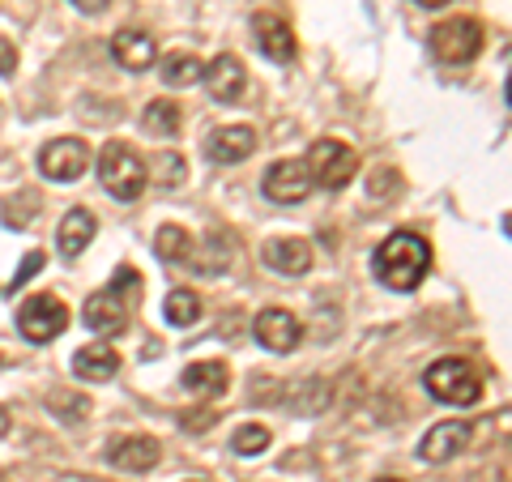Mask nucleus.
Segmentation results:
<instances>
[{
    "mask_svg": "<svg viewBox=\"0 0 512 482\" xmlns=\"http://www.w3.org/2000/svg\"><path fill=\"white\" fill-rule=\"evenodd\" d=\"M427 269H431V248H427V239H419L414 231H393L372 252V273L389 291H402V295L419 291Z\"/></svg>",
    "mask_w": 512,
    "mask_h": 482,
    "instance_id": "nucleus-1",
    "label": "nucleus"
},
{
    "mask_svg": "<svg viewBox=\"0 0 512 482\" xmlns=\"http://www.w3.org/2000/svg\"><path fill=\"white\" fill-rule=\"evenodd\" d=\"M146 180H150V171L137 158V150L124 146V141H107L103 154H99V184L111 192V197L137 201L141 192H146Z\"/></svg>",
    "mask_w": 512,
    "mask_h": 482,
    "instance_id": "nucleus-2",
    "label": "nucleus"
},
{
    "mask_svg": "<svg viewBox=\"0 0 512 482\" xmlns=\"http://www.w3.org/2000/svg\"><path fill=\"white\" fill-rule=\"evenodd\" d=\"M423 384L444 406H474V401L483 397V376H478L466 359H436L427 367Z\"/></svg>",
    "mask_w": 512,
    "mask_h": 482,
    "instance_id": "nucleus-3",
    "label": "nucleus"
},
{
    "mask_svg": "<svg viewBox=\"0 0 512 482\" xmlns=\"http://www.w3.org/2000/svg\"><path fill=\"white\" fill-rule=\"evenodd\" d=\"M303 163H308V171H312V184L329 188V192L346 188V184L359 175V158H355V150L342 146V141H333V137H320L316 146L308 150V158H303Z\"/></svg>",
    "mask_w": 512,
    "mask_h": 482,
    "instance_id": "nucleus-4",
    "label": "nucleus"
},
{
    "mask_svg": "<svg viewBox=\"0 0 512 482\" xmlns=\"http://www.w3.org/2000/svg\"><path fill=\"white\" fill-rule=\"evenodd\" d=\"M431 52L440 64H470L483 52V26L474 18H448L431 30Z\"/></svg>",
    "mask_w": 512,
    "mask_h": 482,
    "instance_id": "nucleus-5",
    "label": "nucleus"
},
{
    "mask_svg": "<svg viewBox=\"0 0 512 482\" xmlns=\"http://www.w3.org/2000/svg\"><path fill=\"white\" fill-rule=\"evenodd\" d=\"M64 325H69V308H64L56 295H30L18 308V333L26 337V342H35V346L60 337Z\"/></svg>",
    "mask_w": 512,
    "mask_h": 482,
    "instance_id": "nucleus-6",
    "label": "nucleus"
},
{
    "mask_svg": "<svg viewBox=\"0 0 512 482\" xmlns=\"http://www.w3.org/2000/svg\"><path fill=\"white\" fill-rule=\"evenodd\" d=\"M39 171L52 184H73L90 171V146L82 137H56L39 150Z\"/></svg>",
    "mask_w": 512,
    "mask_h": 482,
    "instance_id": "nucleus-7",
    "label": "nucleus"
},
{
    "mask_svg": "<svg viewBox=\"0 0 512 482\" xmlns=\"http://www.w3.org/2000/svg\"><path fill=\"white\" fill-rule=\"evenodd\" d=\"M312 188L316 184H312V171H308L303 158H282V163H274L261 175V192L274 205H299Z\"/></svg>",
    "mask_w": 512,
    "mask_h": 482,
    "instance_id": "nucleus-8",
    "label": "nucleus"
},
{
    "mask_svg": "<svg viewBox=\"0 0 512 482\" xmlns=\"http://www.w3.org/2000/svg\"><path fill=\"white\" fill-rule=\"evenodd\" d=\"M252 333H256V342L265 350H274V355H291V350L303 342V325L286 308H265L252 320Z\"/></svg>",
    "mask_w": 512,
    "mask_h": 482,
    "instance_id": "nucleus-9",
    "label": "nucleus"
},
{
    "mask_svg": "<svg viewBox=\"0 0 512 482\" xmlns=\"http://www.w3.org/2000/svg\"><path fill=\"white\" fill-rule=\"evenodd\" d=\"M82 320H86V329L90 333H120L128 325V308H124V295H120V286H107V291H94L86 299V308H82Z\"/></svg>",
    "mask_w": 512,
    "mask_h": 482,
    "instance_id": "nucleus-10",
    "label": "nucleus"
},
{
    "mask_svg": "<svg viewBox=\"0 0 512 482\" xmlns=\"http://www.w3.org/2000/svg\"><path fill=\"white\" fill-rule=\"evenodd\" d=\"M111 56H116L120 69H128V73H146L158 60V43H154L150 30L128 26V30H116V35H111Z\"/></svg>",
    "mask_w": 512,
    "mask_h": 482,
    "instance_id": "nucleus-11",
    "label": "nucleus"
},
{
    "mask_svg": "<svg viewBox=\"0 0 512 482\" xmlns=\"http://www.w3.org/2000/svg\"><path fill=\"white\" fill-rule=\"evenodd\" d=\"M466 444H470V423L448 419V423H436L419 440V457L427 465H448L453 457H461V448H466Z\"/></svg>",
    "mask_w": 512,
    "mask_h": 482,
    "instance_id": "nucleus-12",
    "label": "nucleus"
},
{
    "mask_svg": "<svg viewBox=\"0 0 512 482\" xmlns=\"http://www.w3.org/2000/svg\"><path fill=\"white\" fill-rule=\"evenodd\" d=\"M265 265L282 273V278H303V273L312 269V244L308 239H299V235H278V239H269L265 244Z\"/></svg>",
    "mask_w": 512,
    "mask_h": 482,
    "instance_id": "nucleus-13",
    "label": "nucleus"
},
{
    "mask_svg": "<svg viewBox=\"0 0 512 482\" xmlns=\"http://www.w3.org/2000/svg\"><path fill=\"white\" fill-rule=\"evenodd\" d=\"M103 457H107V465H116V470L146 474L163 461V448H158V440H150V436H128V440H111Z\"/></svg>",
    "mask_w": 512,
    "mask_h": 482,
    "instance_id": "nucleus-14",
    "label": "nucleus"
},
{
    "mask_svg": "<svg viewBox=\"0 0 512 482\" xmlns=\"http://www.w3.org/2000/svg\"><path fill=\"white\" fill-rule=\"evenodd\" d=\"M201 82H205V90H210L214 103H235L248 86V69L239 64V56H218V60L205 64Z\"/></svg>",
    "mask_w": 512,
    "mask_h": 482,
    "instance_id": "nucleus-15",
    "label": "nucleus"
},
{
    "mask_svg": "<svg viewBox=\"0 0 512 482\" xmlns=\"http://www.w3.org/2000/svg\"><path fill=\"white\" fill-rule=\"evenodd\" d=\"M252 39L274 64L295 60V35H291V26H286L278 13H256L252 18Z\"/></svg>",
    "mask_w": 512,
    "mask_h": 482,
    "instance_id": "nucleus-16",
    "label": "nucleus"
},
{
    "mask_svg": "<svg viewBox=\"0 0 512 482\" xmlns=\"http://www.w3.org/2000/svg\"><path fill=\"white\" fill-rule=\"evenodd\" d=\"M256 150V133L244 124H231V128H218V133L205 137V154H210V163H244V158Z\"/></svg>",
    "mask_w": 512,
    "mask_h": 482,
    "instance_id": "nucleus-17",
    "label": "nucleus"
},
{
    "mask_svg": "<svg viewBox=\"0 0 512 482\" xmlns=\"http://www.w3.org/2000/svg\"><path fill=\"white\" fill-rule=\"evenodd\" d=\"M94 231H99V218H94L90 210H69L60 218V231H56V248H60V256H82L86 248H90V239H94Z\"/></svg>",
    "mask_w": 512,
    "mask_h": 482,
    "instance_id": "nucleus-18",
    "label": "nucleus"
},
{
    "mask_svg": "<svg viewBox=\"0 0 512 482\" xmlns=\"http://www.w3.org/2000/svg\"><path fill=\"white\" fill-rule=\"evenodd\" d=\"M116 367H120V355H116L111 342H90L73 355V372L82 380H90V384H107L111 376H116Z\"/></svg>",
    "mask_w": 512,
    "mask_h": 482,
    "instance_id": "nucleus-19",
    "label": "nucleus"
},
{
    "mask_svg": "<svg viewBox=\"0 0 512 482\" xmlns=\"http://www.w3.org/2000/svg\"><path fill=\"white\" fill-rule=\"evenodd\" d=\"M184 389L192 397H222L231 389V372H227V363H214V359H201V363H188L184 367Z\"/></svg>",
    "mask_w": 512,
    "mask_h": 482,
    "instance_id": "nucleus-20",
    "label": "nucleus"
},
{
    "mask_svg": "<svg viewBox=\"0 0 512 482\" xmlns=\"http://www.w3.org/2000/svg\"><path fill=\"white\" fill-rule=\"evenodd\" d=\"M158 77H163L171 90H184V86L201 82L205 64H201V56H192V52H171V56H163V64H158Z\"/></svg>",
    "mask_w": 512,
    "mask_h": 482,
    "instance_id": "nucleus-21",
    "label": "nucleus"
},
{
    "mask_svg": "<svg viewBox=\"0 0 512 482\" xmlns=\"http://www.w3.org/2000/svg\"><path fill=\"white\" fill-rule=\"evenodd\" d=\"M192 269L201 273V278H218V273H227V265H231V244L222 235H210L205 244L192 252V261H188Z\"/></svg>",
    "mask_w": 512,
    "mask_h": 482,
    "instance_id": "nucleus-22",
    "label": "nucleus"
},
{
    "mask_svg": "<svg viewBox=\"0 0 512 482\" xmlns=\"http://www.w3.org/2000/svg\"><path fill=\"white\" fill-rule=\"evenodd\" d=\"M163 316H167V325H175V329H192L201 320V295L188 291V286H180V291L167 295Z\"/></svg>",
    "mask_w": 512,
    "mask_h": 482,
    "instance_id": "nucleus-23",
    "label": "nucleus"
},
{
    "mask_svg": "<svg viewBox=\"0 0 512 482\" xmlns=\"http://www.w3.org/2000/svg\"><path fill=\"white\" fill-rule=\"evenodd\" d=\"M154 252L163 256V261H171V265H188V261H192V252H197V244H192V235L180 231V227H158V235H154Z\"/></svg>",
    "mask_w": 512,
    "mask_h": 482,
    "instance_id": "nucleus-24",
    "label": "nucleus"
},
{
    "mask_svg": "<svg viewBox=\"0 0 512 482\" xmlns=\"http://www.w3.org/2000/svg\"><path fill=\"white\" fill-rule=\"evenodd\" d=\"M141 124H146L154 137H175V133H180V103L154 99L146 111H141Z\"/></svg>",
    "mask_w": 512,
    "mask_h": 482,
    "instance_id": "nucleus-25",
    "label": "nucleus"
},
{
    "mask_svg": "<svg viewBox=\"0 0 512 482\" xmlns=\"http://www.w3.org/2000/svg\"><path fill=\"white\" fill-rule=\"evenodd\" d=\"M269 444H274V431L265 423H244L231 436V453L235 457H261V453H269Z\"/></svg>",
    "mask_w": 512,
    "mask_h": 482,
    "instance_id": "nucleus-26",
    "label": "nucleus"
},
{
    "mask_svg": "<svg viewBox=\"0 0 512 482\" xmlns=\"http://www.w3.org/2000/svg\"><path fill=\"white\" fill-rule=\"evenodd\" d=\"M150 171H154V184H163V188H175L184 180V171H188V163L180 154H154V163H150Z\"/></svg>",
    "mask_w": 512,
    "mask_h": 482,
    "instance_id": "nucleus-27",
    "label": "nucleus"
},
{
    "mask_svg": "<svg viewBox=\"0 0 512 482\" xmlns=\"http://www.w3.org/2000/svg\"><path fill=\"white\" fill-rule=\"evenodd\" d=\"M18 73V47H13L9 35H0V77H13Z\"/></svg>",
    "mask_w": 512,
    "mask_h": 482,
    "instance_id": "nucleus-28",
    "label": "nucleus"
},
{
    "mask_svg": "<svg viewBox=\"0 0 512 482\" xmlns=\"http://www.w3.org/2000/svg\"><path fill=\"white\" fill-rule=\"evenodd\" d=\"M39 265H43V252H30L26 261H22V269L13 273V291H18V286H26L30 278H35V273H39Z\"/></svg>",
    "mask_w": 512,
    "mask_h": 482,
    "instance_id": "nucleus-29",
    "label": "nucleus"
},
{
    "mask_svg": "<svg viewBox=\"0 0 512 482\" xmlns=\"http://www.w3.org/2000/svg\"><path fill=\"white\" fill-rule=\"evenodd\" d=\"M0 9L13 13V18H22V22L35 18V0H0Z\"/></svg>",
    "mask_w": 512,
    "mask_h": 482,
    "instance_id": "nucleus-30",
    "label": "nucleus"
},
{
    "mask_svg": "<svg viewBox=\"0 0 512 482\" xmlns=\"http://www.w3.org/2000/svg\"><path fill=\"white\" fill-rule=\"evenodd\" d=\"M107 5H111V0H73V9L90 13V18H99V13H107Z\"/></svg>",
    "mask_w": 512,
    "mask_h": 482,
    "instance_id": "nucleus-31",
    "label": "nucleus"
},
{
    "mask_svg": "<svg viewBox=\"0 0 512 482\" xmlns=\"http://www.w3.org/2000/svg\"><path fill=\"white\" fill-rule=\"evenodd\" d=\"M9 427H13V419H9V410H0V440L9 436Z\"/></svg>",
    "mask_w": 512,
    "mask_h": 482,
    "instance_id": "nucleus-32",
    "label": "nucleus"
},
{
    "mask_svg": "<svg viewBox=\"0 0 512 482\" xmlns=\"http://www.w3.org/2000/svg\"><path fill=\"white\" fill-rule=\"evenodd\" d=\"M419 5H423V9H444L448 0H419Z\"/></svg>",
    "mask_w": 512,
    "mask_h": 482,
    "instance_id": "nucleus-33",
    "label": "nucleus"
},
{
    "mask_svg": "<svg viewBox=\"0 0 512 482\" xmlns=\"http://www.w3.org/2000/svg\"><path fill=\"white\" fill-rule=\"evenodd\" d=\"M372 482H402V478H372Z\"/></svg>",
    "mask_w": 512,
    "mask_h": 482,
    "instance_id": "nucleus-34",
    "label": "nucleus"
},
{
    "mask_svg": "<svg viewBox=\"0 0 512 482\" xmlns=\"http://www.w3.org/2000/svg\"><path fill=\"white\" fill-rule=\"evenodd\" d=\"M0 363H5V359H0Z\"/></svg>",
    "mask_w": 512,
    "mask_h": 482,
    "instance_id": "nucleus-35",
    "label": "nucleus"
},
{
    "mask_svg": "<svg viewBox=\"0 0 512 482\" xmlns=\"http://www.w3.org/2000/svg\"><path fill=\"white\" fill-rule=\"evenodd\" d=\"M0 482H5V478H0Z\"/></svg>",
    "mask_w": 512,
    "mask_h": 482,
    "instance_id": "nucleus-36",
    "label": "nucleus"
}]
</instances>
